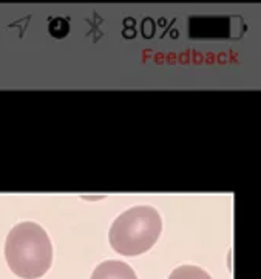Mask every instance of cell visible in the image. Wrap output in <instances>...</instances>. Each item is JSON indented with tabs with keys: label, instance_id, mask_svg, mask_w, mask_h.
Returning a JSON list of instances; mask_svg holds the SVG:
<instances>
[{
	"label": "cell",
	"instance_id": "obj_1",
	"mask_svg": "<svg viewBox=\"0 0 261 279\" xmlns=\"http://www.w3.org/2000/svg\"><path fill=\"white\" fill-rule=\"evenodd\" d=\"M5 259L9 270L22 279H37L53 264V243L36 222H20L11 228L5 240Z\"/></svg>",
	"mask_w": 261,
	"mask_h": 279
},
{
	"label": "cell",
	"instance_id": "obj_2",
	"mask_svg": "<svg viewBox=\"0 0 261 279\" xmlns=\"http://www.w3.org/2000/svg\"><path fill=\"white\" fill-rule=\"evenodd\" d=\"M161 229L162 220L158 209L150 205H138L115 219L110 226L108 240L116 253L138 256L153 247Z\"/></svg>",
	"mask_w": 261,
	"mask_h": 279
},
{
	"label": "cell",
	"instance_id": "obj_3",
	"mask_svg": "<svg viewBox=\"0 0 261 279\" xmlns=\"http://www.w3.org/2000/svg\"><path fill=\"white\" fill-rule=\"evenodd\" d=\"M91 279H138V276L125 262L110 259L93 270Z\"/></svg>",
	"mask_w": 261,
	"mask_h": 279
},
{
	"label": "cell",
	"instance_id": "obj_4",
	"mask_svg": "<svg viewBox=\"0 0 261 279\" xmlns=\"http://www.w3.org/2000/svg\"><path fill=\"white\" fill-rule=\"evenodd\" d=\"M169 279H212V276L197 265H179L170 273Z\"/></svg>",
	"mask_w": 261,
	"mask_h": 279
}]
</instances>
